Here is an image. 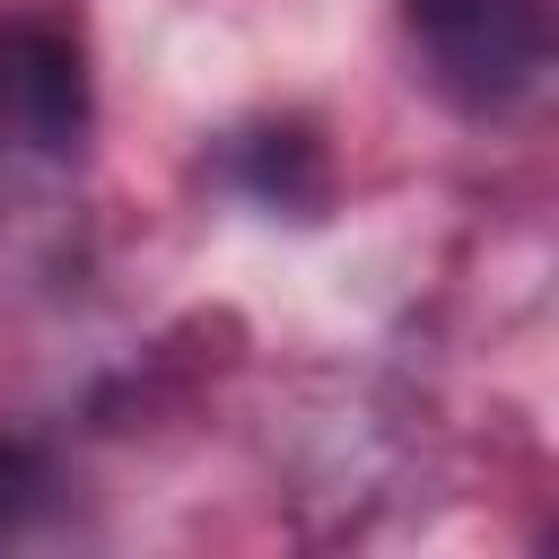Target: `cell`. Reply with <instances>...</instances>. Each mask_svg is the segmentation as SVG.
Segmentation results:
<instances>
[{"label":"cell","mask_w":559,"mask_h":559,"mask_svg":"<svg viewBox=\"0 0 559 559\" xmlns=\"http://www.w3.org/2000/svg\"><path fill=\"white\" fill-rule=\"evenodd\" d=\"M402 17L463 114L524 105L559 52V0H402Z\"/></svg>","instance_id":"1"},{"label":"cell","mask_w":559,"mask_h":559,"mask_svg":"<svg viewBox=\"0 0 559 559\" xmlns=\"http://www.w3.org/2000/svg\"><path fill=\"white\" fill-rule=\"evenodd\" d=\"M0 140L35 157H70L87 140V61L79 35L44 9L0 17Z\"/></svg>","instance_id":"2"},{"label":"cell","mask_w":559,"mask_h":559,"mask_svg":"<svg viewBox=\"0 0 559 559\" xmlns=\"http://www.w3.org/2000/svg\"><path fill=\"white\" fill-rule=\"evenodd\" d=\"M236 175H245V192L262 210H297L306 218L323 201V157H314L306 131H253V140H236Z\"/></svg>","instance_id":"3"},{"label":"cell","mask_w":559,"mask_h":559,"mask_svg":"<svg viewBox=\"0 0 559 559\" xmlns=\"http://www.w3.org/2000/svg\"><path fill=\"white\" fill-rule=\"evenodd\" d=\"M44 498H52V472H44V454H35L26 437H0V542H9V533H26Z\"/></svg>","instance_id":"4"}]
</instances>
